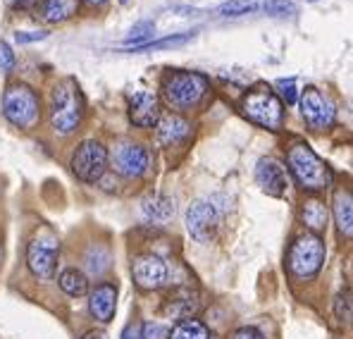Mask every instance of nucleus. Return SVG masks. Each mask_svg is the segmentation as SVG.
Here are the masks:
<instances>
[{
	"label": "nucleus",
	"mask_w": 353,
	"mask_h": 339,
	"mask_svg": "<svg viewBox=\"0 0 353 339\" xmlns=\"http://www.w3.org/2000/svg\"><path fill=\"white\" fill-rule=\"evenodd\" d=\"M334 313L341 322L351 320V289L339 291V296H336V301H334Z\"/></svg>",
	"instance_id": "bb28decb"
},
{
	"label": "nucleus",
	"mask_w": 353,
	"mask_h": 339,
	"mask_svg": "<svg viewBox=\"0 0 353 339\" xmlns=\"http://www.w3.org/2000/svg\"><path fill=\"white\" fill-rule=\"evenodd\" d=\"M334 220L339 232L351 239L353 234V198L349 189H339L334 194Z\"/></svg>",
	"instance_id": "6ab92c4d"
},
{
	"label": "nucleus",
	"mask_w": 353,
	"mask_h": 339,
	"mask_svg": "<svg viewBox=\"0 0 353 339\" xmlns=\"http://www.w3.org/2000/svg\"><path fill=\"white\" fill-rule=\"evenodd\" d=\"M132 275H134V282L141 287L143 291H153L160 289L170 282V268L160 255L155 253H143L134 260L132 265Z\"/></svg>",
	"instance_id": "f8f14e48"
},
{
	"label": "nucleus",
	"mask_w": 353,
	"mask_h": 339,
	"mask_svg": "<svg viewBox=\"0 0 353 339\" xmlns=\"http://www.w3.org/2000/svg\"><path fill=\"white\" fill-rule=\"evenodd\" d=\"M325 242L313 232H305L301 237H296V242L289 249V273L294 275L296 280H310L320 273L325 263Z\"/></svg>",
	"instance_id": "423d86ee"
},
{
	"label": "nucleus",
	"mask_w": 353,
	"mask_h": 339,
	"mask_svg": "<svg viewBox=\"0 0 353 339\" xmlns=\"http://www.w3.org/2000/svg\"><path fill=\"white\" fill-rule=\"evenodd\" d=\"M301 217H303V225L310 229L313 234H318L320 229L327 227V206L318 198H310L301 208Z\"/></svg>",
	"instance_id": "412c9836"
},
{
	"label": "nucleus",
	"mask_w": 353,
	"mask_h": 339,
	"mask_svg": "<svg viewBox=\"0 0 353 339\" xmlns=\"http://www.w3.org/2000/svg\"><path fill=\"white\" fill-rule=\"evenodd\" d=\"M60 287H62V291L70 296H84L88 291V280L81 270L67 268V270H62V275H60Z\"/></svg>",
	"instance_id": "4be33fe9"
},
{
	"label": "nucleus",
	"mask_w": 353,
	"mask_h": 339,
	"mask_svg": "<svg viewBox=\"0 0 353 339\" xmlns=\"http://www.w3.org/2000/svg\"><path fill=\"white\" fill-rule=\"evenodd\" d=\"M84 3H88V5H101V3H105V0H84Z\"/></svg>",
	"instance_id": "e433bc0d"
},
{
	"label": "nucleus",
	"mask_w": 353,
	"mask_h": 339,
	"mask_svg": "<svg viewBox=\"0 0 353 339\" xmlns=\"http://www.w3.org/2000/svg\"><path fill=\"white\" fill-rule=\"evenodd\" d=\"M301 106V115H303L305 124L310 129H330L336 119V108L330 98H325L315 86L303 88L301 98L296 101Z\"/></svg>",
	"instance_id": "1a4fd4ad"
},
{
	"label": "nucleus",
	"mask_w": 353,
	"mask_h": 339,
	"mask_svg": "<svg viewBox=\"0 0 353 339\" xmlns=\"http://www.w3.org/2000/svg\"><path fill=\"white\" fill-rule=\"evenodd\" d=\"M81 339H108V335L103 330H88Z\"/></svg>",
	"instance_id": "c9c22d12"
},
{
	"label": "nucleus",
	"mask_w": 353,
	"mask_h": 339,
	"mask_svg": "<svg viewBox=\"0 0 353 339\" xmlns=\"http://www.w3.org/2000/svg\"><path fill=\"white\" fill-rule=\"evenodd\" d=\"M263 8H265V12L277 14V17H287V14H292L296 10L294 3H289V0H268Z\"/></svg>",
	"instance_id": "cd10ccee"
},
{
	"label": "nucleus",
	"mask_w": 353,
	"mask_h": 339,
	"mask_svg": "<svg viewBox=\"0 0 353 339\" xmlns=\"http://www.w3.org/2000/svg\"><path fill=\"white\" fill-rule=\"evenodd\" d=\"M208 93V79L199 72L174 70L163 77V96L174 110H191Z\"/></svg>",
	"instance_id": "7ed1b4c3"
},
{
	"label": "nucleus",
	"mask_w": 353,
	"mask_h": 339,
	"mask_svg": "<svg viewBox=\"0 0 353 339\" xmlns=\"http://www.w3.org/2000/svg\"><path fill=\"white\" fill-rule=\"evenodd\" d=\"M141 337L143 339H168L170 330L165 325H160V322H143Z\"/></svg>",
	"instance_id": "c756f323"
},
{
	"label": "nucleus",
	"mask_w": 353,
	"mask_h": 339,
	"mask_svg": "<svg viewBox=\"0 0 353 339\" xmlns=\"http://www.w3.org/2000/svg\"><path fill=\"white\" fill-rule=\"evenodd\" d=\"M232 339H263V335L258 330H253V327H241V330H236Z\"/></svg>",
	"instance_id": "473e14b6"
},
{
	"label": "nucleus",
	"mask_w": 353,
	"mask_h": 339,
	"mask_svg": "<svg viewBox=\"0 0 353 339\" xmlns=\"http://www.w3.org/2000/svg\"><path fill=\"white\" fill-rule=\"evenodd\" d=\"M122 339H139V325H129L127 330H124Z\"/></svg>",
	"instance_id": "f704fd0d"
},
{
	"label": "nucleus",
	"mask_w": 353,
	"mask_h": 339,
	"mask_svg": "<svg viewBox=\"0 0 353 339\" xmlns=\"http://www.w3.org/2000/svg\"><path fill=\"white\" fill-rule=\"evenodd\" d=\"M46 31H31V34H24V31H17L14 34V39L19 41V43H31V41H41V39H46Z\"/></svg>",
	"instance_id": "2f4dec72"
},
{
	"label": "nucleus",
	"mask_w": 353,
	"mask_h": 339,
	"mask_svg": "<svg viewBox=\"0 0 353 339\" xmlns=\"http://www.w3.org/2000/svg\"><path fill=\"white\" fill-rule=\"evenodd\" d=\"M60 255V239L50 227H41L31 237L27 246V265L29 273L39 280H53L55 268H58Z\"/></svg>",
	"instance_id": "0eeeda50"
},
{
	"label": "nucleus",
	"mask_w": 353,
	"mask_h": 339,
	"mask_svg": "<svg viewBox=\"0 0 353 339\" xmlns=\"http://www.w3.org/2000/svg\"><path fill=\"white\" fill-rule=\"evenodd\" d=\"M155 31V24L153 22H139V24H134L132 31L127 34V43H132L134 41V46H141V43H146L148 41V36Z\"/></svg>",
	"instance_id": "a878e982"
},
{
	"label": "nucleus",
	"mask_w": 353,
	"mask_h": 339,
	"mask_svg": "<svg viewBox=\"0 0 353 339\" xmlns=\"http://www.w3.org/2000/svg\"><path fill=\"white\" fill-rule=\"evenodd\" d=\"M86 113V101L77 79L67 77L50 91V124L58 134H72L79 129Z\"/></svg>",
	"instance_id": "f257e3e1"
},
{
	"label": "nucleus",
	"mask_w": 353,
	"mask_h": 339,
	"mask_svg": "<svg viewBox=\"0 0 353 339\" xmlns=\"http://www.w3.org/2000/svg\"><path fill=\"white\" fill-rule=\"evenodd\" d=\"M0 70L12 72L14 70V53L5 41H0Z\"/></svg>",
	"instance_id": "7c9ffc66"
},
{
	"label": "nucleus",
	"mask_w": 353,
	"mask_h": 339,
	"mask_svg": "<svg viewBox=\"0 0 353 339\" xmlns=\"http://www.w3.org/2000/svg\"><path fill=\"white\" fill-rule=\"evenodd\" d=\"M168 339H217L215 332L208 325H203L196 318H184L174 325V330L170 332Z\"/></svg>",
	"instance_id": "aec40b11"
},
{
	"label": "nucleus",
	"mask_w": 353,
	"mask_h": 339,
	"mask_svg": "<svg viewBox=\"0 0 353 339\" xmlns=\"http://www.w3.org/2000/svg\"><path fill=\"white\" fill-rule=\"evenodd\" d=\"M117 287L112 282H101L88 296V311L98 322H110L115 318Z\"/></svg>",
	"instance_id": "2eb2a0df"
},
{
	"label": "nucleus",
	"mask_w": 353,
	"mask_h": 339,
	"mask_svg": "<svg viewBox=\"0 0 353 339\" xmlns=\"http://www.w3.org/2000/svg\"><path fill=\"white\" fill-rule=\"evenodd\" d=\"M39 3L41 0H14V5H17L19 10H34V12H36V8H39Z\"/></svg>",
	"instance_id": "72a5a7b5"
},
{
	"label": "nucleus",
	"mask_w": 353,
	"mask_h": 339,
	"mask_svg": "<svg viewBox=\"0 0 353 339\" xmlns=\"http://www.w3.org/2000/svg\"><path fill=\"white\" fill-rule=\"evenodd\" d=\"M108 160H110L112 168H115L122 177L134 180V177H141L143 172L148 170L150 155H148V151L143 148L141 144L119 142L115 146V151H112V153H108Z\"/></svg>",
	"instance_id": "9b49d317"
},
{
	"label": "nucleus",
	"mask_w": 353,
	"mask_h": 339,
	"mask_svg": "<svg viewBox=\"0 0 353 339\" xmlns=\"http://www.w3.org/2000/svg\"><path fill=\"white\" fill-rule=\"evenodd\" d=\"M108 170V148L96 139L79 144L72 153V172L84 182H98Z\"/></svg>",
	"instance_id": "6e6552de"
},
{
	"label": "nucleus",
	"mask_w": 353,
	"mask_h": 339,
	"mask_svg": "<svg viewBox=\"0 0 353 339\" xmlns=\"http://www.w3.org/2000/svg\"><path fill=\"white\" fill-rule=\"evenodd\" d=\"M256 10H258L256 0H230V3H225V5L217 8V14H225V17H239V14L256 12Z\"/></svg>",
	"instance_id": "5701e85b"
},
{
	"label": "nucleus",
	"mask_w": 353,
	"mask_h": 339,
	"mask_svg": "<svg viewBox=\"0 0 353 339\" xmlns=\"http://www.w3.org/2000/svg\"><path fill=\"white\" fill-rule=\"evenodd\" d=\"M196 309V299L191 296V291H184L181 296H174V299H170V311L176 313V316H181V320H184L186 316H189L191 311Z\"/></svg>",
	"instance_id": "393cba45"
},
{
	"label": "nucleus",
	"mask_w": 353,
	"mask_h": 339,
	"mask_svg": "<svg viewBox=\"0 0 353 339\" xmlns=\"http://www.w3.org/2000/svg\"><path fill=\"white\" fill-rule=\"evenodd\" d=\"M222 220V211L217 208V203L212 201H196L186 213V229L196 242H210L215 237L217 227Z\"/></svg>",
	"instance_id": "9d476101"
},
{
	"label": "nucleus",
	"mask_w": 353,
	"mask_h": 339,
	"mask_svg": "<svg viewBox=\"0 0 353 339\" xmlns=\"http://www.w3.org/2000/svg\"><path fill=\"white\" fill-rule=\"evenodd\" d=\"M77 12V0H41L36 14L46 22H65Z\"/></svg>",
	"instance_id": "a211bd4d"
},
{
	"label": "nucleus",
	"mask_w": 353,
	"mask_h": 339,
	"mask_svg": "<svg viewBox=\"0 0 353 339\" xmlns=\"http://www.w3.org/2000/svg\"><path fill=\"white\" fill-rule=\"evenodd\" d=\"M256 182L261 184V189L268 196L282 198L287 194V172H284V165L274 158H263L256 168Z\"/></svg>",
	"instance_id": "ddd939ff"
},
{
	"label": "nucleus",
	"mask_w": 353,
	"mask_h": 339,
	"mask_svg": "<svg viewBox=\"0 0 353 339\" xmlns=\"http://www.w3.org/2000/svg\"><path fill=\"white\" fill-rule=\"evenodd\" d=\"M191 31L189 34H179V36H168V39H160V41H146V43L141 46H134L132 50H137V53H143V50H158V48H168V46H179V43H186V41H191Z\"/></svg>",
	"instance_id": "b1692460"
},
{
	"label": "nucleus",
	"mask_w": 353,
	"mask_h": 339,
	"mask_svg": "<svg viewBox=\"0 0 353 339\" xmlns=\"http://www.w3.org/2000/svg\"><path fill=\"white\" fill-rule=\"evenodd\" d=\"M141 208H143V215L150 222H155V225H165V222H170L174 217V201L165 194H158V191L143 198Z\"/></svg>",
	"instance_id": "f3484780"
},
{
	"label": "nucleus",
	"mask_w": 353,
	"mask_h": 339,
	"mask_svg": "<svg viewBox=\"0 0 353 339\" xmlns=\"http://www.w3.org/2000/svg\"><path fill=\"white\" fill-rule=\"evenodd\" d=\"M241 113L246 119H251L253 124L270 132H277L282 127L284 119V108L279 96L274 93V88L270 86H253L246 96L241 98Z\"/></svg>",
	"instance_id": "20e7f679"
},
{
	"label": "nucleus",
	"mask_w": 353,
	"mask_h": 339,
	"mask_svg": "<svg viewBox=\"0 0 353 339\" xmlns=\"http://www.w3.org/2000/svg\"><path fill=\"white\" fill-rule=\"evenodd\" d=\"M277 91H279V96L284 98V101L289 103V106H294L296 101H299V91H296V84H294V79H279L277 84Z\"/></svg>",
	"instance_id": "c85d7f7f"
},
{
	"label": "nucleus",
	"mask_w": 353,
	"mask_h": 339,
	"mask_svg": "<svg viewBox=\"0 0 353 339\" xmlns=\"http://www.w3.org/2000/svg\"><path fill=\"white\" fill-rule=\"evenodd\" d=\"M191 134V124L179 115H163L155 122V139L163 146H176L184 144Z\"/></svg>",
	"instance_id": "dca6fc26"
},
{
	"label": "nucleus",
	"mask_w": 353,
	"mask_h": 339,
	"mask_svg": "<svg viewBox=\"0 0 353 339\" xmlns=\"http://www.w3.org/2000/svg\"><path fill=\"white\" fill-rule=\"evenodd\" d=\"M287 163L292 175L296 177V182L305 191H325L332 184V180H334L330 165L325 160H320L318 153L303 142H296L289 146Z\"/></svg>",
	"instance_id": "f03ea898"
},
{
	"label": "nucleus",
	"mask_w": 353,
	"mask_h": 339,
	"mask_svg": "<svg viewBox=\"0 0 353 339\" xmlns=\"http://www.w3.org/2000/svg\"><path fill=\"white\" fill-rule=\"evenodd\" d=\"M3 115L19 129H31L41 117V98L29 84L14 81L3 93Z\"/></svg>",
	"instance_id": "39448f33"
},
{
	"label": "nucleus",
	"mask_w": 353,
	"mask_h": 339,
	"mask_svg": "<svg viewBox=\"0 0 353 339\" xmlns=\"http://www.w3.org/2000/svg\"><path fill=\"white\" fill-rule=\"evenodd\" d=\"M160 117V108H158V98L148 91H137L129 98V119H132L137 127L148 129L155 127Z\"/></svg>",
	"instance_id": "4468645a"
}]
</instances>
